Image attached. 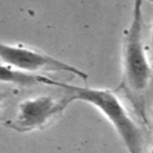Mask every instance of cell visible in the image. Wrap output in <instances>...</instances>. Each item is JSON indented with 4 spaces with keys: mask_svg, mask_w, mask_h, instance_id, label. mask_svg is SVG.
<instances>
[{
    "mask_svg": "<svg viewBox=\"0 0 153 153\" xmlns=\"http://www.w3.org/2000/svg\"><path fill=\"white\" fill-rule=\"evenodd\" d=\"M0 62L33 74H39V72H61L79 76L82 80L87 79V74L78 67H74L39 50L20 44L0 42Z\"/></svg>",
    "mask_w": 153,
    "mask_h": 153,
    "instance_id": "cell-4",
    "label": "cell"
},
{
    "mask_svg": "<svg viewBox=\"0 0 153 153\" xmlns=\"http://www.w3.org/2000/svg\"><path fill=\"white\" fill-rule=\"evenodd\" d=\"M143 1L134 0L129 27L124 38L123 69L127 85L135 92L143 91L151 79V66L142 42Z\"/></svg>",
    "mask_w": 153,
    "mask_h": 153,
    "instance_id": "cell-2",
    "label": "cell"
},
{
    "mask_svg": "<svg viewBox=\"0 0 153 153\" xmlns=\"http://www.w3.org/2000/svg\"><path fill=\"white\" fill-rule=\"evenodd\" d=\"M7 97H8L7 92H5V91H1V90H0V112H1V111H2V109H4V105H5V102H6Z\"/></svg>",
    "mask_w": 153,
    "mask_h": 153,
    "instance_id": "cell-6",
    "label": "cell"
},
{
    "mask_svg": "<svg viewBox=\"0 0 153 153\" xmlns=\"http://www.w3.org/2000/svg\"><path fill=\"white\" fill-rule=\"evenodd\" d=\"M149 153H153V145H152V148H151V152Z\"/></svg>",
    "mask_w": 153,
    "mask_h": 153,
    "instance_id": "cell-8",
    "label": "cell"
},
{
    "mask_svg": "<svg viewBox=\"0 0 153 153\" xmlns=\"http://www.w3.org/2000/svg\"><path fill=\"white\" fill-rule=\"evenodd\" d=\"M44 85L63 87L69 92L72 102L80 100L94 106L114 127L128 153H145L141 130L116 93L106 88L73 86L48 76L44 79Z\"/></svg>",
    "mask_w": 153,
    "mask_h": 153,
    "instance_id": "cell-1",
    "label": "cell"
},
{
    "mask_svg": "<svg viewBox=\"0 0 153 153\" xmlns=\"http://www.w3.org/2000/svg\"><path fill=\"white\" fill-rule=\"evenodd\" d=\"M44 78L45 76L42 74L23 72L20 69L13 68L8 65L0 62V82L20 87H30L38 84L44 85Z\"/></svg>",
    "mask_w": 153,
    "mask_h": 153,
    "instance_id": "cell-5",
    "label": "cell"
},
{
    "mask_svg": "<svg viewBox=\"0 0 153 153\" xmlns=\"http://www.w3.org/2000/svg\"><path fill=\"white\" fill-rule=\"evenodd\" d=\"M73 103L71 97H54L50 94H39L23 99L14 112V116L5 122V126L18 133H30L44 128L65 109Z\"/></svg>",
    "mask_w": 153,
    "mask_h": 153,
    "instance_id": "cell-3",
    "label": "cell"
},
{
    "mask_svg": "<svg viewBox=\"0 0 153 153\" xmlns=\"http://www.w3.org/2000/svg\"><path fill=\"white\" fill-rule=\"evenodd\" d=\"M151 47H152V50H153V29H152V33H151Z\"/></svg>",
    "mask_w": 153,
    "mask_h": 153,
    "instance_id": "cell-7",
    "label": "cell"
}]
</instances>
